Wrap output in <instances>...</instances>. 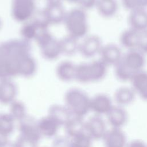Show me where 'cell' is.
I'll list each match as a JSON object with an SVG mask.
<instances>
[{"label": "cell", "mask_w": 147, "mask_h": 147, "mask_svg": "<svg viewBox=\"0 0 147 147\" xmlns=\"http://www.w3.org/2000/svg\"><path fill=\"white\" fill-rule=\"evenodd\" d=\"M145 56L138 49L126 51L119 62L114 67L116 79L121 82H130L137 73L144 69Z\"/></svg>", "instance_id": "6da1fadb"}, {"label": "cell", "mask_w": 147, "mask_h": 147, "mask_svg": "<svg viewBox=\"0 0 147 147\" xmlns=\"http://www.w3.org/2000/svg\"><path fill=\"white\" fill-rule=\"evenodd\" d=\"M91 97L83 90L72 88L64 95V105L73 116L84 118L90 112Z\"/></svg>", "instance_id": "7a4b0ae2"}, {"label": "cell", "mask_w": 147, "mask_h": 147, "mask_svg": "<svg viewBox=\"0 0 147 147\" xmlns=\"http://www.w3.org/2000/svg\"><path fill=\"white\" fill-rule=\"evenodd\" d=\"M64 23L68 35L78 40L87 36L89 28L88 17L83 9L74 8L67 12Z\"/></svg>", "instance_id": "3957f363"}, {"label": "cell", "mask_w": 147, "mask_h": 147, "mask_svg": "<svg viewBox=\"0 0 147 147\" xmlns=\"http://www.w3.org/2000/svg\"><path fill=\"white\" fill-rule=\"evenodd\" d=\"M30 42L24 39H13L0 44L1 60L17 64L20 59L30 54ZM18 74V73H17Z\"/></svg>", "instance_id": "277c9868"}, {"label": "cell", "mask_w": 147, "mask_h": 147, "mask_svg": "<svg viewBox=\"0 0 147 147\" xmlns=\"http://www.w3.org/2000/svg\"><path fill=\"white\" fill-rule=\"evenodd\" d=\"M42 57L48 60H54L61 54L60 41L55 38L48 30L41 32L35 39Z\"/></svg>", "instance_id": "5b68a950"}, {"label": "cell", "mask_w": 147, "mask_h": 147, "mask_svg": "<svg viewBox=\"0 0 147 147\" xmlns=\"http://www.w3.org/2000/svg\"><path fill=\"white\" fill-rule=\"evenodd\" d=\"M36 11L34 0H12L11 15L19 22H28Z\"/></svg>", "instance_id": "8992f818"}, {"label": "cell", "mask_w": 147, "mask_h": 147, "mask_svg": "<svg viewBox=\"0 0 147 147\" xmlns=\"http://www.w3.org/2000/svg\"><path fill=\"white\" fill-rule=\"evenodd\" d=\"M107 129V122L103 117L93 115L85 121V131L93 141L102 140Z\"/></svg>", "instance_id": "52a82bcc"}, {"label": "cell", "mask_w": 147, "mask_h": 147, "mask_svg": "<svg viewBox=\"0 0 147 147\" xmlns=\"http://www.w3.org/2000/svg\"><path fill=\"white\" fill-rule=\"evenodd\" d=\"M103 45L102 40L98 35L86 36L79 43V52L85 58H92L99 55Z\"/></svg>", "instance_id": "ba28073f"}, {"label": "cell", "mask_w": 147, "mask_h": 147, "mask_svg": "<svg viewBox=\"0 0 147 147\" xmlns=\"http://www.w3.org/2000/svg\"><path fill=\"white\" fill-rule=\"evenodd\" d=\"M113 98L105 93H98L91 97L90 112L94 115H106L114 106Z\"/></svg>", "instance_id": "9c48e42d"}, {"label": "cell", "mask_w": 147, "mask_h": 147, "mask_svg": "<svg viewBox=\"0 0 147 147\" xmlns=\"http://www.w3.org/2000/svg\"><path fill=\"white\" fill-rule=\"evenodd\" d=\"M123 53L121 47L114 43L103 44L99 53L100 59L108 67H113L121 60Z\"/></svg>", "instance_id": "30bf717a"}, {"label": "cell", "mask_w": 147, "mask_h": 147, "mask_svg": "<svg viewBox=\"0 0 147 147\" xmlns=\"http://www.w3.org/2000/svg\"><path fill=\"white\" fill-rule=\"evenodd\" d=\"M106 122L113 128L122 129L129 121V113L125 107L114 104L106 115Z\"/></svg>", "instance_id": "8fae6325"}, {"label": "cell", "mask_w": 147, "mask_h": 147, "mask_svg": "<svg viewBox=\"0 0 147 147\" xmlns=\"http://www.w3.org/2000/svg\"><path fill=\"white\" fill-rule=\"evenodd\" d=\"M102 141L104 147H126L128 143L123 129L113 127L107 129Z\"/></svg>", "instance_id": "7c38bea8"}, {"label": "cell", "mask_w": 147, "mask_h": 147, "mask_svg": "<svg viewBox=\"0 0 147 147\" xmlns=\"http://www.w3.org/2000/svg\"><path fill=\"white\" fill-rule=\"evenodd\" d=\"M20 136L38 143L41 136L39 133L37 121L27 116L18 122V126Z\"/></svg>", "instance_id": "4fadbf2b"}, {"label": "cell", "mask_w": 147, "mask_h": 147, "mask_svg": "<svg viewBox=\"0 0 147 147\" xmlns=\"http://www.w3.org/2000/svg\"><path fill=\"white\" fill-rule=\"evenodd\" d=\"M37 125L41 138L56 137L61 127L55 119L48 114L37 121Z\"/></svg>", "instance_id": "5bb4252c"}, {"label": "cell", "mask_w": 147, "mask_h": 147, "mask_svg": "<svg viewBox=\"0 0 147 147\" xmlns=\"http://www.w3.org/2000/svg\"><path fill=\"white\" fill-rule=\"evenodd\" d=\"M136 96L137 95L131 86H123L115 90L113 100L115 105L126 107L134 102Z\"/></svg>", "instance_id": "9a60e30c"}, {"label": "cell", "mask_w": 147, "mask_h": 147, "mask_svg": "<svg viewBox=\"0 0 147 147\" xmlns=\"http://www.w3.org/2000/svg\"><path fill=\"white\" fill-rule=\"evenodd\" d=\"M18 89L16 84L11 80H0V103L9 105L17 99Z\"/></svg>", "instance_id": "2e32d148"}, {"label": "cell", "mask_w": 147, "mask_h": 147, "mask_svg": "<svg viewBox=\"0 0 147 147\" xmlns=\"http://www.w3.org/2000/svg\"><path fill=\"white\" fill-rule=\"evenodd\" d=\"M67 12L62 5L47 6L41 13L44 20L50 25H58L64 22Z\"/></svg>", "instance_id": "e0dca14e"}, {"label": "cell", "mask_w": 147, "mask_h": 147, "mask_svg": "<svg viewBox=\"0 0 147 147\" xmlns=\"http://www.w3.org/2000/svg\"><path fill=\"white\" fill-rule=\"evenodd\" d=\"M130 83L136 95L147 102V71L144 69L138 72L132 78Z\"/></svg>", "instance_id": "ac0fdd59"}, {"label": "cell", "mask_w": 147, "mask_h": 147, "mask_svg": "<svg viewBox=\"0 0 147 147\" xmlns=\"http://www.w3.org/2000/svg\"><path fill=\"white\" fill-rule=\"evenodd\" d=\"M129 28L139 32L147 30V9H137L129 12L128 18Z\"/></svg>", "instance_id": "d6986e66"}, {"label": "cell", "mask_w": 147, "mask_h": 147, "mask_svg": "<svg viewBox=\"0 0 147 147\" xmlns=\"http://www.w3.org/2000/svg\"><path fill=\"white\" fill-rule=\"evenodd\" d=\"M95 7L101 17L111 18L117 14L119 4L117 0H96Z\"/></svg>", "instance_id": "ffe728a7"}, {"label": "cell", "mask_w": 147, "mask_h": 147, "mask_svg": "<svg viewBox=\"0 0 147 147\" xmlns=\"http://www.w3.org/2000/svg\"><path fill=\"white\" fill-rule=\"evenodd\" d=\"M140 32L129 27L124 30L119 38L121 45L127 51L137 49Z\"/></svg>", "instance_id": "44dd1931"}, {"label": "cell", "mask_w": 147, "mask_h": 147, "mask_svg": "<svg viewBox=\"0 0 147 147\" xmlns=\"http://www.w3.org/2000/svg\"><path fill=\"white\" fill-rule=\"evenodd\" d=\"M48 115L55 119L61 127H64L72 117L67 107L64 105L60 104H55L50 106L48 109Z\"/></svg>", "instance_id": "7402d4cb"}, {"label": "cell", "mask_w": 147, "mask_h": 147, "mask_svg": "<svg viewBox=\"0 0 147 147\" xmlns=\"http://www.w3.org/2000/svg\"><path fill=\"white\" fill-rule=\"evenodd\" d=\"M88 68L91 83H96L105 79L108 67L99 59L88 63Z\"/></svg>", "instance_id": "603a6c76"}, {"label": "cell", "mask_w": 147, "mask_h": 147, "mask_svg": "<svg viewBox=\"0 0 147 147\" xmlns=\"http://www.w3.org/2000/svg\"><path fill=\"white\" fill-rule=\"evenodd\" d=\"M36 70V62L30 54L22 57L18 63V75L24 78H30L35 74Z\"/></svg>", "instance_id": "cb8c5ba5"}, {"label": "cell", "mask_w": 147, "mask_h": 147, "mask_svg": "<svg viewBox=\"0 0 147 147\" xmlns=\"http://www.w3.org/2000/svg\"><path fill=\"white\" fill-rule=\"evenodd\" d=\"M76 66L70 61H63L60 62L56 68V75L62 82H69L75 78Z\"/></svg>", "instance_id": "d4e9b609"}, {"label": "cell", "mask_w": 147, "mask_h": 147, "mask_svg": "<svg viewBox=\"0 0 147 147\" xmlns=\"http://www.w3.org/2000/svg\"><path fill=\"white\" fill-rule=\"evenodd\" d=\"M84 118L73 116L64 126L66 136L71 138L75 135L84 131Z\"/></svg>", "instance_id": "484cf974"}, {"label": "cell", "mask_w": 147, "mask_h": 147, "mask_svg": "<svg viewBox=\"0 0 147 147\" xmlns=\"http://www.w3.org/2000/svg\"><path fill=\"white\" fill-rule=\"evenodd\" d=\"M59 41L61 54L66 56H72L79 52V43L78 39L68 35Z\"/></svg>", "instance_id": "4316f807"}, {"label": "cell", "mask_w": 147, "mask_h": 147, "mask_svg": "<svg viewBox=\"0 0 147 147\" xmlns=\"http://www.w3.org/2000/svg\"><path fill=\"white\" fill-rule=\"evenodd\" d=\"M8 113L17 122L21 121L28 116L25 105L22 101L17 99L15 100L9 105Z\"/></svg>", "instance_id": "83f0119b"}, {"label": "cell", "mask_w": 147, "mask_h": 147, "mask_svg": "<svg viewBox=\"0 0 147 147\" xmlns=\"http://www.w3.org/2000/svg\"><path fill=\"white\" fill-rule=\"evenodd\" d=\"M16 122L8 113H0V132L9 137L14 130Z\"/></svg>", "instance_id": "f1b7e54d"}, {"label": "cell", "mask_w": 147, "mask_h": 147, "mask_svg": "<svg viewBox=\"0 0 147 147\" xmlns=\"http://www.w3.org/2000/svg\"><path fill=\"white\" fill-rule=\"evenodd\" d=\"M72 147H92V139L84 131L70 138Z\"/></svg>", "instance_id": "f546056e"}, {"label": "cell", "mask_w": 147, "mask_h": 147, "mask_svg": "<svg viewBox=\"0 0 147 147\" xmlns=\"http://www.w3.org/2000/svg\"><path fill=\"white\" fill-rule=\"evenodd\" d=\"M75 80L83 84L91 83L88 63H82L76 65Z\"/></svg>", "instance_id": "4dcf8cb0"}, {"label": "cell", "mask_w": 147, "mask_h": 147, "mask_svg": "<svg viewBox=\"0 0 147 147\" xmlns=\"http://www.w3.org/2000/svg\"><path fill=\"white\" fill-rule=\"evenodd\" d=\"M122 6L129 12L137 9H146L147 0H121Z\"/></svg>", "instance_id": "1f68e13d"}, {"label": "cell", "mask_w": 147, "mask_h": 147, "mask_svg": "<svg viewBox=\"0 0 147 147\" xmlns=\"http://www.w3.org/2000/svg\"><path fill=\"white\" fill-rule=\"evenodd\" d=\"M51 147H72L71 139L67 136H56L54 138Z\"/></svg>", "instance_id": "d6a6232c"}, {"label": "cell", "mask_w": 147, "mask_h": 147, "mask_svg": "<svg viewBox=\"0 0 147 147\" xmlns=\"http://www.w3.org/2000/svg\"><path fill=\"white\" fill-rule=\"evenodd\" d=\"M137 49L145 55H147V30L140 32Z\"/></svg>", "instance_id": "836d02e7"}, {"label": "cell", "mask_w": 147, "mask_h": 147, "mask_svg": "<svg viewBox=\"0 0 147 147\" xmlns=\"http://www.w3.org/2000/svg\"><path fill=\"white\" fill-rule=\"evenodd\" d=\"M15 147H38V143L30 140L18 136L14 142Z\"/></svg>", "instance_id": "e575fe53"}, {"label": "cell", "mask_w": 147, "mask_h": 147, "mask_svg": "<svg viewBox=\"0 0 147 147\" xmlns=\"http://www.w3.org/2000/svg\"><path fill=\"white\" fill-rule=\"evenodd\" d=\"M96 0H79L78 5L79 7L86 10L95 7Z\"/></svg>", "instance_id": "d590c367"}, {"label": "cell", "mask_w": 147, "mask_h": 147, "mask_svg": "<svg viewBox=\"0 0 147 147\" xmlns=\"http://www.w3.org/2000/svg\"><path fill=\"white\" fill-rule=\"evenodd\" d=\"M126 147H147V144L140 139H135L128 142Z\"/></svg>", "instance_id": "8d00e7d4"}, {"label": "cell", "mask_w": 147, "mask_h": 147, "mask_svg": "<svg viewBox=\"0 0 147 147\" xmlns=\"http://www.w3.org/2000/svg\"><path fill=\"white\" fill-rule=\"evenodd\" d=\"M9 142V137L0 132V147L4 146Z\"/></svg>", "instance_id": "74e56055"}, {"label": "cell", "mask_w": 147, "mask_h": 147, "mask_svg": "<svg viewBox=\"0 0 147 147\" xmlns=\"http://www.w3.org/2000/svg\"><path fill=\"white\" fill-rule=\"evenodd\" d=\"M63 0H46L47 6L62 5Z\"/></svg>", "instance_id": "f35d334b"}, {"label": "cell", "mask_w": 147, "mask_h": 147, "mask_svg": "<svg viewBox=\"0 0 147 147\" xmlns=\"http://www.w3.org/2000/svg\"><path fill=\"white\" fill-rule=\"evenodd\" d=\"M68 2L72 3H75V4H78L79 0H67Z\"/></svg>", "instance_id": "ab89813d"}, {"label": "cell", "mask_w": 147, "mask_h": 147, "mask_svg": "<svg viewBox=\"0 0 147 147\" xmlns=\"http://www.w3.org/2000/svg\"><path fill=\"white\" fill-rule=\"evenodd\" d=\"M2 20H1V19L0 18V30H1V28H2Z\"/></svg>", "instance_id": "60d3db41"}, {"label": "cell", "mask_w": 147, "mask_h": 147, "mask_svg": "<svg viewBox=\"0 0 147 147\" xmlns=\"http://www.w3.org/2000/svg\"><path fill=\"white\" fill-rule=\"evenodd\" d=\"M1 60V53H0V61Z\"/></svg>", "instance_id": "b9f144b4"}, {"label": "cell", "mask_w": 147, "mask_h": 147, "mask_svg": "<svg viewBox=\"0 0 147 147\" xmlns=\"http://www.w3.org/2000/svg\"></svg>", "instance_id": "7bdbcfd3"}]
</instances>
